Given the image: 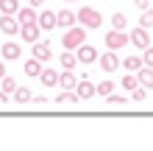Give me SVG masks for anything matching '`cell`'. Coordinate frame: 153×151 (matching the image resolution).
<instances>
[{"label": "cell", "mask_w": 153, "mask_h": 151, "mask_svg": "<svg viewBox=\"0 0 153 151\" xmlns=\"http://www.w3.org/2000/svg\"><path fill=\"white\" fill-rule=\"evenodd\" d=\"M75 23H81V28H100V25H103V17H100L97 8L84 6V8L75 14Z\"/></svg>", "instance_id": "obj_1"}, {"label": "cell", "mask_w": 153, "mask_h": 151, "mask_svg": "<svg viewBox=\"0 0 153 151\" xmlns=\"http://www.w3.org/2000/svg\"><path fill=\"white\" fill-rule=\"evenodd\" d=\"M84 42H86V31L73 28V25H70V28H67V34L61 37V45H64L67 50H75L78 45H84Z\"/></svg>", "instance_id": "obj_2"}, {"label": "cell", "mask_w": 153, "mask_h": 151, "mask_svg": "<svg viewBox=\"0 0 153 151\" xmlns=\"http://www.w3.org/2000/svg\"><path fill=\"white\" fill-rule=\"evenodd\" d=\"M125 45H128V34H125V31L114 28V31L106 34V48H109V50H120V48H125Z\"/></svg>", "instance_id": "obj_3"}, {"label": "cell", "mask_w": 153, "mask_h": 151, "mask_svg": "<svg viewBox=\"0 0 153 151\" xmlns=\"http://www.w3.org/2000/svg\"><path fill=\"white\" fill-rule=\"evenodd\" d=\"M0 31H3L6 37L20 34V23H17V17L14 14H0Z\"/></svg>", "instance_id": "obj_4"}, {"label": "cell", "mask_w": 153, "mask_h": 151, "mask_svg": "<svg viewBox=\"0 0 153 151\" xmlns=\"http://www.w3.org/2000/svg\"><path fill=\"white\" fill-rule=\"evenodd\" d=\"M128 42H131V45H137L139 50H142V48H148V45H150L148 28H142V25H139V28H134V31L128 34Z\"/></svg>", "instance_id": "obj_5"}, {"label": "cell", "mask_w": 153, "mask_h": 151, "mask_svg": "<svg viewBox=\"0 0 153 151\" xmlns=\"http://www.w3.org/2000/svg\"><path fill=\"white\" fill-rule=\"evenodd\" d=\"M75 95L81 101H84V98H95V84L89 81L86 76H81V81H75Z\"/></svg>", "instance_id": "obj_6"}, {"label": "cell", "mask_w": 153, "mask_h": 151, "mask_svg": "<svg viewBox=\"0 0 153 151\" xmlns=\"http://www.w3.org/2000/svg\"><path fill=\"white\" fill-rule=\"evenodd\" d=\"M75 50H78V53H75V59H78V62H84V65H92V62H97V50H95L92 45H86V42H84V45H78Z\"/></svg>", "instance_id": "obj_7"}, {"label": "cell", "mask_w": 153, "mask_h": 151, "mask_svg": "<svg viewBox=\"0 0 153 151\" xmlns=\"http://www.w3.org/2000/svg\"><path fill=\"white\" fill-rule=\"evenodd\" d=\"M31 45H33V50H31V53H33V59H39L42 65L53 56V50H50V45H48V42H39V39H36V42H31Z\"/></svg>", "instance_id": "obj_8"}, {"label": "cell", "mask_w": 153, "mask_h": 151, "mask_svg": "<svg viewBox=\"0 0 153 151\" xmlns=\"http://www.w3.org/2000/svg\"><path fill=\"white\" fill-rule=\"evenodd\" d=\"M100 67H103V73H114V70L120 67V56H117L114 50L103 53V56H100Z\"/></svg>", "instance_id": "obj_9"}, {"label": "cell", "mask_w": 153, "mask_h": 151, "mask_svg": "<svg viewBox=\"0 0 153 151\" xmlns=\"http://www.w3.org/2000/svg\"><path fill=\"white\" fill-rule=\"evenodd\" d=\"M137 81H139V87H145V90H153V67L142 65L137 70Z\"/></svg>", "instance_id": "obj_10"}, {"label": "cell", "mask_w": 153, "mask_h": 151, "mask_svg": "<svg viewBox=\"0 0 153 151\" xmlns=\"http://www.w3.org/2000/svg\"><path fill=\"white\" fill-rule=\"evenodd\" d=\"M20 37H22L25 42H36V39H39V25H36V23L20 25Z\"/></svg>", "instance_id": "obj_11"}, {"label": "cell", "mask_w": 153, "mask_h": 151, "mask_svg": "<svg viewBox=\"0 0 153 151\" xmlns=\"http://www.w3.org/2000/svg\"><path fill=\"white\" fill-rule=\"evenodd\" d=\"M36 25H39V31H53L56 28V11H42Z\"/></svg>", "instance_id": "obj_12"}, {"label": "cell", "mask_w": 153, "mask_h": 151, "mask_svg": "<svg viewBox=\"0 0 153 151\" xmlns=\"http://www.w3.org/2000/svg\"><path fill=\"white\" fill-rule=\"evenodd\" d=\"M0 53H3V62H17L20 59V45H17V42H6L3 48H0Z\"/></svg>", "instance_id": "obj_13"}, {"label": "cell", "mask_w": 153, "mask_h": 151, "mask_svg": "<svg viewBox=\"0 0 153 151\" xmlns=\"http://www.w3.org/2000/svg\"><path fill=\"white\" fill-rule=\"evenodd\" d=\"M56 25H59V28H70V25H75V11L61 8V11L56 14Z\"/></svg>", "instance_id": "obj_14"}, {"label": "cell", "mask_w": 153, "mask_h": 151, "mask_svg": "<svg viewBox=\"0 0 153 151\" xmlns=\"http://www.w3.org/2000/svg\"><path fill=\"white\" fill-rule=\"evenodd\" d=\"M39 81H42L45 87H56V84H59V70H53V67H42Z\"/></svg>", "instance_id": "obj_15"}, {"label": "cell", "mask_w": 153, "mask_h": 151, "mask_svg": "<svg viewBox=\"0 0 153 151\" xmlns=\"http://www.w3.org/2000/svg\"><path fill=\"white\" fill-rule=\"evenodd\" d=\"M14 104L17 106H25V104H31V98H33V92L28 90V87H14Z\"/></svg>", "instance_id": "obj_16"}, {"label": "cell", "mask_w": 153, "mask_h": 151, "mask_svg": "<svg viewBox=\"0 0 153 151\" xmlns=\"http://www.w3.org/2000/svg\"><path fill=\"white\" fill-rule=\"evenodd\" d=\"M17 23L20 25H25V23H36V8L33 6H28V8H17Z\"/></svg>", "instance_id": "obj_17"}, {"label": "cell", "mask_w": 153, "mask_h": 151, "mask_svg": "<svg viewBox=\"0 0 153 151\" xmlns=\"http://www.w3.org/2000/svg\"><path fill=\"white\" fill-rule=\"evenodd\" d=\"M56 104H59V106H75V104H78L75 90H61V92H59V98H56Z\"/></svg>", "instance_id": "obj_18"}, {"label": "cell", "mask_w": 153, "mask_h": 151, "mask_svg": "<svg viewBox=\"0 0 153 151\" xmlns=\"http://www.w3.org/2000/svg\"><path fill=\"white\" fill-rule=\"evenodd\" d=\"M22 70H25V76H31V78H39V73H42V62L31 56V59L22 65Z\"/></svg>", "instance_id": "obj_19"}, {"label": "cell", "mask_w": 153, "mask_h": 151, "mask_svg": "<svg viewBox=\"0 0 153 151\" xmlns=\"http://www.w3.org/2000/svg\"><path fill=\"white\" fill-rule=\"evenodd\" d=\"M75 81H78V78L73 76V70H64V73L59 76V84L56 87H61V90H75Z\"/></svg>", "instance_id": "obj_20"}, {"label": "cell", "mask_w": 153, "mask_h": 151, "mask_svg": "<svg viewBox=\"0 0 153 151\" xmlns=\"http://www.w3.org/2000/svg\"><path fill=\"white\" fill-rule=\"evenodd\" d=\"M109 92H114V81H109V78H103L100 84H95V95H100V98H106Z\"/></svg>", "instance_id": "obj_21"}, {"label": "cell", "mask_w": 153, "mask_h": 151, "mask_svg": "<svg viewBox=\"0 0 153 151\" xmlns=\"http://www.w3.org/2000/svg\"><path fill=\"white\" fill-rule=\"evenodd\" d=\"M123 67H125V70H131V73H137V70L142 67V56H125Z\"/></svg>", "instance_id": "obj_22"}, {"label": "cell", "mask_w": 153, "mask_h": 151, "mask_svg": "<svg viewBox=\"0 0 153 151\" xmlns=\"http://www.w3.org/2000/svg\"><path fill=\"white\" fill-rule=\"evenodd\" d=\"M103 101L109 104V106H125V104H128V98H125V95H117V92H109Z\"/></svg>", "instance_id": "obj_23"}, {"label": "cell", "mask_w": 153, "mask_h": 151, "mask_svg": "<svg viewBox=\"0 0 153 151\" xmlns=\"http://www.w3.org/2000/svg\"><path fill=\"white\" fill-rule=\"evenodd\" d=\"M20 3L17 0H0V14H17Z\"/></svg>", "instance_id": "obj_24"}, {"label": "cell", "mask_w": 153, "mask_h": 151, "mask_svg": "<svg viewBox=\"0 0 153 151\" xmlns=\"http://www.w3.org/2000/svg\"><path fill=\"white\" fill-rule=\"evenodd\" d=\"M59 62H61V67H64V70H73V67L78 65L75 53H61V56H59Z\"/></svg>", "instance_id": "obj_25"}, {"label": "cell", "mask_w": 153, "mask_h": 151, "mask_svg": "<svg viewBox=\"0 0 153 151\" xmlns=\"http://www.w3.org/2000/svg\"><path fill=\"white\" fill-rule=\"evenodd\" d=\"M139 25L142 28H153V8H142V17H139Z\"/></svg>", "instance_id": "obj_26"}, {"label": "cell", "mask_w": 153, "mask_h": 151, "mask_svg": "<svg viewBox=\"0 0 153 151\" xmlns=\"http://www.w3.org/2000/svg\"><path fill=\"white\" fill-rule=\"evenodd\" d=\"M120 84H123V90H125V92H131L134 87H139L137 76H123V81H120Z\"/></svg>", "instance_id": "obj_27"}, {"label": "cell", "mask_w": 153, "mask_h": 151, "mask_svg": "<svg viewBox=\"0 0 153 151\" xmlns=\"http://www.w3.org/2000/svg\"><path fill=\"white\" fill-rule=\"evenodd\" d=\"M142 65H145V67H153V45L142 48Z\"/></svg>", "instance_id": "obj_28"}, {"label": "cell", "mask_w": 153, "mask_h": 151, "mask_svg": "<svg viewBox=\"0 0 153 151\" xmlns=\"http://www.w3.org/2000/svg\"><path fill=\"white\" fill-rule=\"evenodd\" d=\"M0 84H3V92H6V95H11V92H14V87H17L11 76H3V78H0Z\"/></svg>", "instance_id": "obj_29"}, {"label": "cell", "mask_w": 153, "mask_h": 151, "mask_svg": "<svg viewBox=\"0 0 153 151\" xmlns=\"http://www.w3.org/2000/svg\"><path fill=\"white\" fill-rule=\"evenodd\" d=\"M111 25H114V28H120V31H125V25H128V23H125V14L117 11V14L111 17Z\"/></svg>", "instance_id": "obj_30"}, {"label": "cell", "mask_w": 153, "mask_h": 151, "mask_svg": "<svg viewBox=\"0 0 153 151\" xmlns=\"http://www.w3.org/2000/svg\"><path fill=\"white\" fill-rule=\"evenodd\" d=\"M33 104H36V106H48L50 104V98H48V95H36V98H31Z\"/></svg>", "instance_id": "obj_31"}, {"label": "cell", "mask_w": 153, "mask_h": 151, "mask_svg": "<svg viewBox=\"0 0 153 151\" xmlns=\"http://www.w3.org/2000/svg\"><path fill=\"white\" fill-rule=\"evenodd\" d=\"M134 3H137V8H148V6H150L148 0H134Z\"/></svg>", "instance_id": "obj_32"}, {"label": "cell", "mask_w": 153, "mask_h": 151, "mask_svg": "<svg viewBox=\"0 0 153 151\" xmlns=\"http://www.w3.org/2000/svg\"><path fill=\"white\" fill-rule=\"evenodd\" d=\"M6 104H8V95H6L3 90H0V106H6Z\"/></svg>", "instance_id": "obj_33"}, {"label": "cell", "mask_w": 153, "mask_h": 151, "mask_svg": "<svg viewBox=\"0 0 153 151\" xmlns=\"http://www.w3.org/2000/svg\"><path fill=\"white\" fill-rule=\"evenodd\" d=\"M28 3H31L33 8H36V6H45V0H28Z\"/></svg>", "instance_id": "obj_34"}, {"label": "cell", "mask_w": 153, "mask_h": 151, "mask_svg": "<svg viewBox=\"0 0 153 151\" xmlns=\"http://www.w3.org/2000/svg\"><path fill=\"white\" fill-rule=\"evenodd\" d=\"M6 76V65H3V59H0V78Z\"/></svg>", "instance_id": "obj_35"}, {"label": "cell", "mask_w": 153, "mask_h": 151, "mask_svg": "<svg viewBox=\"0 0 153 151\" xmlns=\"http://www.w3.org/2000/svg\"><path fill=\"white\" fill-rule=\"evenodd\" d=\"M64 3H75V0H64Z\"/></svg>", "instance_id": "obj_36"}]
</instances>
